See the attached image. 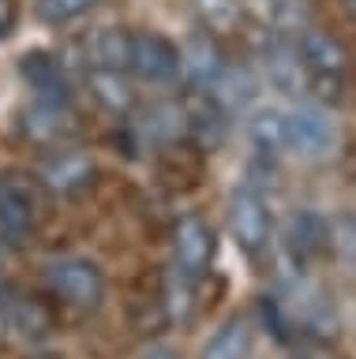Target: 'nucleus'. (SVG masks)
Segmentation results:
<instances>
[{
  "instance_id": "obj_12",
  "label": "nucleus",
  "mask_w": 356,
  "mask_h": 359,
  "mask_svg": "<svg viewBox=\"0 0 356 359\" xmlns=\"http://www.w3.org/2000/svg\"><path fill=\"white\" fill-rule=\"evenodd\" d=\"M282 251L293 269H304L311 258L327 255V217L315 210H296L282 229Z\"/></svg>"
},
{
  "instance_id": "obj_27",
  "label": "nucleus",
  "mask_w": 356,
  "mask_h": 359,
  "mask_svg": "<svg viewBox=\"0 0 356 359\" xmlns=\"http://www.w3.org/2000/svg\"><path fill=\"white\" fill-rule=\"evenodd\" d=\"M15 19H19V4H15V0H0V38L12 34Z\"/></svg>"
},
{
  "instance_id": "obj_26",
  "label": "nucleus",
  "mask_w": 356,
  "mask_h": 359,
  "mask_svg": "<svg viewBox=\"0 0 356 359\" xmlns=\"http://www.w3.org/2000/svg\"><path fill=\"white\" fill-rule=\"evenodd\" d=\"M296 359H341V352L327 341V337H311V341L300 344Z\"/></svg>"
},
{
  "instance_id": "obj_21",
  "label": "nucleus",
  "mask_w": 356,
  "mask_h": 359,
  "mask_svg": "<svg viewBox=\"0 0 356 359\" xmlns=\"http://www.w3.org/2000/svg\"><path fill=\"white\" fill-rule=\"evenodd\" d=\"M210 94H214L221 101V109L232 116V112H244L255 101V79L248 72H240V67H225L221 79L210 86Z\"/></svg>"
},
{
  "instance_id": "obj_18",
  "label": "nucleus",
  "mask_w": 356,
  "mask_h": 359,
  "mask_svg": "<svg viewBox=\"0 0 356 359\" xmlns=\"http://www.w3.org/2000/svg\"><path fill=\"white\" fill-rule=\"evenodd\" d=\"M195 285L184 273L180 266H169L161 277V303H165V314H169V322H192L195 314Z\"/></svg>"
},
{
  "instance_id": "obj_11",
  "label": "nucleus",
  "mask_w": 356,
  "mask_h": 359,
  "mask_svg": "<svg viewBox=\"0 0 356 359\" xmlns=\"http://www.w3.org/2000/svg\"><path fill=\"white\" fill-rule=\"evenodd\" d=\"M225 53L210 30H192L180 45V75L192 90H210L225 72Z\"/></svg>"
},
{
  "instance_id": "obj_29",
  "label": "nucleus",
  "mask_w": 356,
  "mask_h": 359,
  "mask_svg": "<svg viewBox=\"0 0 356 359\" xmlns=\"http://www.w3.org/2000/svg\"><path fill=\"white\" fill-rule=\"evenodd\" d=\"M341 11H345V19L356 27V0H341Z\"/></svg>"
},
{
  "instance_id": "obj_4",
  "label": "nucleus",
  "mask_w": 356,
  "mask_h": 359,
  "mask_svg": "<svg viewBox=\"0 0 356 359\" xmlns=\"http://www.w3.org/2000/svg\"><path fill=\"white\" fill-rule=\"evenodd\" d=\"M128 72L150 86H169L180 79V45H173L158 30H131Z\"/></svg>"
},
{
  "instance_id": "obj_13",
  "label": "nucleus",
  "mask_w": 356,
  "mask_h": 359,
  "mask_svg": "<svg viewBox=\"0 0 356 359\" xmlns=\"http://www.w3.org/2000/svg\"><path fill=\"white\" fill-rule=\"evenodd\" d=\"M296 49H300V60H304L308 75H330V79L349 75V53H345V45L327 30L304 27L296 38Z\"/></svg>"
},
{
  "instance_id": "obj_15",
  "label": "nucleus",
  "mask_w": 356,
  "mask_h": 359,
  "mask_svg": "<svg viewBox=\"0 0 356 359\" xmlns=\"http://www.w3.org/2000/svg\"><path fill=\"white\" fill-rule=\"evenodd\" d=\"M128 41H131V30H124V27H98L83 41H75V49H79L75 60H83V67H120L124 72Z\"/></svg>"
},
{
  "instance_id": "obj_1",
  "label": "nucleus",
  "mask_w": 356,
  "mask_h": 359,
  "mask_svg": "<svg viewBox=\"0 0 356 359\" xmlns=\"http://www.w3.org/2000/svg\"><path fill=\"white\" fill-rule=\"evenodd\" d=\"M41 221V184L23 168L0 172V236L8 243H23Z\"/></svg>"
},
{
  "instance_id": "obj_2",
  "label": "nucleus",
  "mask_w": 356,
  "mask_h": 359,
  "mask_svg": "<svg viewBox=\"0 0 356 359\" xmlns=\"http://www.w3.org/2000/svg\"><path fill=\"white\" fill-rule=\"evenodd\" d=\"M225 224H229L232 243H237L248 258H259L274 240V217H270V210H266L263 191L255 184H240L229 195Z\"/></svg>"
},
{
  "instance_id": "obj_9",
  "label": "nucleus",
  "mask_w": 356,
  "mask_h": 359,
  "mask_svg": "<svg viewBox=\"0 0 356 359\" xmlns=\"http://www.w3.org/2000/svg\"><path fill=\"white\" fill-rule=\"evenodd\" d=\"M289 116V150L300 157H327L338 146V128H334L330 112L319 105H296L285 112Z\"/></svg>"
},
{
  "instance_id": "obj_5",
  "label": "nucleus",
  "mask_w": 356,
  "mask_h": 359,
  "mask_svg": "<svg viewBox=\"0 0 356 359\" xmlns=\"http://www.w3.org/2000/svg\"><path fill=\"white\" fill-rule=\"evenodd\" d=\"M218 255V236L199 213H184L173 229V266H180L192 280H203Z\"/></svg>"
},
{
  "instance_id": "obj_19",
  "label": "nucleus",
  "mask_w": 356,
  "mask_h": 359,
  "mask_svg": "<svg viewBox=\"0 0 356 359\" xmlns=\"http://www.w3.org/2000/svg\"><path fill=\"white\" fill-rule=\"evenodd\" d=\"M199 359H251V325L244 318H229L203 344Z\"/></svg>"
},
{
  "instance_id": "obj_20",
  "label": "nucleus",
  "mask_w": 356,
  "mask_h": 359,
  "mask_svg": "<svg viewBox=\"0 0 356 359\" xmlns=\"http://www.w3.org/2000/svg\"><path fill=\"white\" fill-rule=\"evenodd\" d=\"M327 251L338 258L345 273H356V213L352 210H338L334 217H327Z\"/></svg>"
},
{
  "instance_id": "obj_31",
  "label": "nucleus",
  "mask_w": 356,
  "mask_h": 359,
  "mask_svg": "<svg viewBox=\"0 0 356 359\" xmlns=\"http://www.w3.org/2000/svg\"><path fill=\"white\" fill-rule=\"evenodd\" d=\"M4 292H8V285H4V277H0V296H4Z\"/></svg>"
},
{
  "instance_id": "obj_24",
  "label": "nucleus",
  "mask_w": 356,
  "mask_h": 359,
  "mask_svg": "<svg viewBox=\"0 0 356 359\" xmlns=\"http://www.w3.org/2000/svg\"><path fill=\"white\" fill-rule=\"evenodd\" d=\"M102 0H34V11L49 27H68V22L83 19L86 11H94Z\"/></svg>"
},
{
  "instance_id": "obj_25",
  "label": "nucleus",
  "mask_w": 356,
  "mask_h": 359,
  "mask_svg": "<svg viewBox=\"0 0 356 359\" xmlns=\"http://www.w3.org/2000/svg\"><path fill=\"white\" fill-rule=\"evenodd\" d=\"M8 307V322L15 325V330H23V333H46V311L38 307V303H30V299H8L4 303Z\"/></svg>"
},
{
  "instance_id": "obj_3",
  "label": "nucleus",
  "mask_w": 356,
  "mask_h": 359,
  "mask_svg": "<svg viewBox=\"0 0 356 359\" xmlns=\"http://www.w3.org/2000/svg\"><path fill=\"white\" fill-rule=\"evenodd\" d=\"M46 280H49L53 296L64 299L68 307L91 311L105 299V273L98 262H91V258H79V255L53 258L46 266Z\"/></svg>"
},
{
  "instance_id": "obj_7",
  "label": "nucleus",
  "mask_w": 356,
  "mask_h": 359,
  "mask_svg": "<svg viewBox=\"0 0 356 359\" xmlns=\"http://www.w3.org/2000/svg\"><path fill=\"white\" fill-rule=\"evenodd\" d=\"M263 75L274 90H282L289 97H300L308 94V67L300 60V49H296V38L274 30L263 45Z\"/></svg>"
},
{
  "instance_id": "obj_17",
  "label": "nucleus",
  "mask_w": 356,
  "mask_h": 359,
  "mask_svg": "<svg viewBox=\"0 0 356 359\" xmlns=\"http://www.w3.org/2000/svg\"><path fill=\"white\" fill-rule=\"evenodd\" d=\"M248 139L263 157H277L282 150H289V116L274 105L255 109L248 116Z\"/></svg>"
},
{
  "instance_id": "obj_8",
  "label": "nucleus",
  "mask_w": 356,
  "mask_h": 359,
  "mask_svg": "<svg viewBox=\"0 0 356 359\" xmlns=\"http://www.w3.org/2000/svg\"><path fill=\"white\" fill-rule=\"evenodd\" d=\"M19 75L30 86L34 101L46 105H72V83H68V67L60 64V56H53L46 49H30L19 56Z\"/></svg>"
},
{
  "instance_id": "obj_28",
  "label": "nucleus",
  "mask_w": 356,
  "mask_h": 359,
  "mask_svg": "<svg viewBox=\"0 0 356 359\" xmlns=\"http://www.w3.org/2000/svg\"><path fill=\"white\" fill-rule=\"evenodd\" d=\"M139 359H176V348L158 341V344H150V348H147V352H143Z\"/></svg>"
},
{
  "instance_id": "obj_16",
  "label": "nucleus",
  "mask_w": 356,
  "mask_h": 359,
  "mask_svg": "<svg viewBox=\"0 0 356 359\" xmlns=\"http://www.w3.org/2000/svg\"><path fill=\"white\" fill-rule=\"evenodd\" d=\"M86 90L109 116H128L136 109V86L120 67H86Z\"/></svg>"
},
{
  "instance_id": "obj_14",
  "label": "nucleus",
  "mask_w": 356,
  "mask_h": 359,
  "mask_svg": "<svg viewBox=\"0 0 356 359\" xmlns=\"http://www.w3.org/2000/svg\"><path fill=\"white\" fill-rule=\"evenodd\" d=\"M19 128H23V135H27L30 142L57 146L64 139H72L75 116H72V105H46V101H34L30 109H23Z\"/></svg>"
},
{
  "instance_id": "obj_22",
  "label": "nucleus",
  "mask_w": 356,
  "mask_h": 359,
  "mask_svg": "<svg viewBox=\"0 0 356 359\" xmlns=\"http://www.w3.org/2000/svg\"><path fill=\"white\" fill-rule=\"evenodd\" d=\"M195 15L203 22V30L218 34H232L244 22V0H195Z\"/></svg>"
},
{
  "instance_id": "obj_32",
  "label": "nucleus",
  "mask_w": 356,
  "mask_h": 359,
  "mask_svg": "<svg viewBox=\"0 0 356 359\" xmlns=\"http://www.w3.org/2000/svg\"><path fill=\"white\" fill-rule=\"evenodd\" d=\"M0 262H4V247H0Z\"/></svg>"
},
{
  "instance_id": "obj_10",
  "label": "nucleus",
  "mask_w": 356,
  "mask_h": 359,
  "mask_svg": "<svg viewBox=\"0 0 356 359\" xmlns=\"http://www.w3.org/2000/svg\"><path fill=\"white\" fill-rule=\"evenodd\" d=\"M94 172H98V165L91 154L64 146V150H53L38 165V184L53 191V195H79V191L94 184Z\"/></svg>"
},
{
  "instance_id": "obj_6",
  "label": "nucleus",
  "mask_w": 356,
  "mask_h": 359,
  "mask_svg": "<svg viewBox=\"0 0 356 359\" xmlns=\"http://www.w3.org/2000/svg\"><path fill=\"white\" fill-rule=\"evenodd\" d=\"M180 112H184V135L203 150H218L229 139V112L221 109V101L210 90H192L180 97Z\"/></svg>"
},
{
  "instance_id": "obj_23",
  "label": "nucleus",
  "mask_w": 356,
  "mask_h": 359,
  "mask_svg": "<svg viewBox=\"0 0 356 359\" xmlns=\"http://www.w3.org/2000/svg\"><path fill=\"white\" fill-rule=\"evenodd\" d=\"M143 131L158 142H173L184 135V112L180 101H161V105H150L147 120H143Z\"/></svg>"
},
{
  "instance_id": "obj_30",
  "label": "nucleus",
  "mask_w": 356,
  "mask_h": 359,
  "mask_svg": "<svg viewBox=\"0 0 356 359\" xmlns=\"http://www.w3.org/2000/svg\"><path fill=\"white\" fill-rule=\"evenodd\" d=\"M8 330H12V322H8V307L0 303V337H4Z\"/></svg>"
}]
</instances>
